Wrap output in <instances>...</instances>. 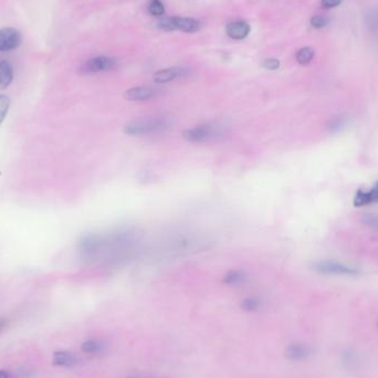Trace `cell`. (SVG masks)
Segmentation results:
<instances>
[{
  "instance_id": "f546056e",
  "label": "cell",
  "mask_w": 378,
  "mask_h": 378,
  "mask_svg": "<svg viewBox=\"0 0 378 378\" xmlns=\"http://www.w3.org/2000/svg\"><path fill=\"white\" fill-rule=\"evenodd\" d=\"M129 378H137V377H129Z\"/></svg>"
},
{
  "instance_id": "5bb4252c",
  "label": "cell",
  "mask_w": 378,
  "mask_h": 378,
  "mask_svg": "<svg viewBox=\"0 0 378 378\" xmlns=\"http://www.w3.org/2000/svg\"><path fill=\"white\" fill-rule=\"evenodd\" d=\"M52 361L57 366H71L76 363V357L70 352L59 351L53 354Z\"/></svg>"
},
{
  "instance_id": "44dd1931",
  "label": "cell",
  "mask_w": 378,
  "mask_h": 378,
  "mask_svg": "<svg viewBox=\"0 0 378 378\" xmlns=\"http://www.w3.org/2000/svg\"><path fill=\"white\" fill-rule=\"evenodd\" d=\"M345 126H346V118L335 117V118H333V120H331L330 123H328L327 129L330 130V132L336 133V132H339V131L343 130Z\"/></svg>"
},
{
  "instance_id": "5b68a950",
  "label": "cell",
  "mask_w": 378,
  "mask_h": 378,
  "mask_svg": "<svg viewBox=\"0 0 378 378\" xmlns=\"http://www.w3.org/2000/svg\"><path fill=\"white\" fill-rule=\"evenodd\" d=\"M22 37L15 28H3L0 30V52L11 51L21 44Z\"/></svg>"
},
{
  "instance_id": "f1b7e54d",
  "label": "cell",
  "mask_w": 378,
  "mask_h": 378,
  "mask_svg": "<svg viewBox=\"0 0 378 378\" xmlns=\"http://www.w3.org/2000/svg\"><path fill=\"white\" fill-rule=\"evenodd\" d=\"M0 378H10L9 373L7 371H3V369H0Z\"/></svg>"
},
{
  "instance_id": "8992f818",
  "label": "cell",
  "mask_w": 378,
  "mask_h": 378,
  "mask_svg": "<svg viewBox=\"0 0 378 378\" xmlns=\"http://www.w3.org/2000/svg\"><path fill=\"white\" fill-rule=\"evenodd\" d=\"M189 70L183 67H172L161 70L154 75V81L156 83H168V82L175 81L177 79L187 76Z\"/></svg>"
},
{
  "instance_id": "7402d4cb",
  "label": "cell",
  "mask_w": 378,
  "mask_h": 378,
  "mask_svg": "<svg viewBox=\"0 0 378 378\" xmlns=\"http://www.w3.org/2000/svg\"><path fill=\"white\" fill-rule=\"evenodd\" d=\"M10 106V100L7 95H0V124L3 121V118L6 117Z\"/></svg>"
},
{
  "instance_id": "4dcf8cb0",
  "label": "cell",
  "mask_w": 378,
  "mask_h": 378,
  "mask_svg": "<svg viewBox=\"0 0 378 378\" xmlns=\"http://www.w3.org/2000/svg\"><path fill=\"white\" fill-rule=\"evenodd\" d=\"M377 325H378V321H377Z\"/></svg>"
},
{
  "instance_id": "6da1fadb",
  "label": "cell",
  "mask_w": 378,
  "mask_h": 378,
  "mask_svg": "<svg viewBox=\"0 0 378 378\" xmlns=\"http://www.w3.org/2000/svg\"><path fill=\"white\" fill-rule=\"evenodd\" d=\"M170 121L167 117L156 116L131 122L124 127V133L131 136L156 134L170 129Z\"/></svg>"
},
{
  "instance_id": "cb8c5ba5",
  "label": "cell",
  "mask_w": 378,
  "mask_h": 378,
  "mask_svg": "<svg viewBox=\"0 0 378 378\" xmlns=\"http://www.w3.org/2000/svg\"><path fill=\"white\" fill-rule=\"evenodd\" d=\"M357 363H359V359H357V356H356L355 353H353V352L345 353L344 354V364L346 365V366L350 365V367H354V365Z\"/></svg>"
},
{
  "instance_id": "d6986e66",
  "label": "cell",
  "mask_w": 378,
  "mask_h": 378,
  "mask_svg": "<svg viewBox=\"0 0 378 378\" xmlns=\"http://www.w3.org/2000/svg\"><path fill=\"white\" fill-rule=\"evenodd\" d=\"M365 22L366 26L374 30V29H378V8H374V9L369 10L366 16H365Z\"/></svg>"
},
{
  "instance_id": "ffe728a7",
  "label": "cell",
  "mask_w": 378,
  "mask_h": 378,
  "mask_svg": "<svg viewBox=\"0 0 378 378\" xmlns=\"http://www.w3.org/2000/svg\"><path fill=\"white\" fill-rule=\"evenodd\" d=\"M176 19H177V17L163 18L158 21L157 27L159 29H163V30H166V31L177 30V27H176Z\"/></svg>"
},
{
  "instance_id": "4fadbf2b",
  "label": "cell",
  "mask_w": 378,
  "mask_h": 378,
  "mask_svg": "<svg viewBox=\"0 0 378 378\" xmlns=\"http://www.w3.org/2000/svg\"><path fill=\"white\" fill-rule=\"evenodd\" d=\"M176 27H177V30L187 32V34H194V32L199 30L200 23L196 19L192 18L177 17V19H176Z\"/></svg>"
},
{
  "instance_id": "9a60e30c",
  "label": "cell",
  "mask_w": 378,
  "mask_h": 378,
  "mask_svg": "<svg viewBox=\"0 0 378 378\" xmlns=\"http://www.w3.org/2000/svg\"><path fill=\"white\" fill-rule=\"evenodd\" d=\"M261 306V299L258 297H246L240 302V307L246 312H256Z\"/></svg>"
},
{
  "instance_id": "2e32d148",
  "label": "cell",
  "mask_w": 378,
  "mask_h": 378,
  "mask_svg": "<svg viewBox=\"0 0 378 378\" xmlns=\"http://www.w3.org/2000/svg\"><path fill=\"white\" fill-rule=\"evenodd\" d=\"M104 344L98 340H88L82 343L81 350L86 354H95V353L101 352L103 350Z\"/></svg>"
},
{
  "instance_id": "484cf974",
  "label": "cell",
  "mask_w": 378,
  "mask_h": 378,
  "mask_svg": "<svg viewBox=\"0 0 378 378\" xmlns=\"http://www.w3.org/2000/svg\"><path fill=\"white\" fill-rule=\"evenodd\" d=\"M365 224L368 226H372V227H375L378 229V217L376 216H367L366 219L364 220Z\"/></svg>"
},
{
  "instance_id": "ba28073f",
  "label": "cell",
  "mask_w": 378,
  "mask_h": 378,
  "mask_svg": "<svg viewBox=\"0 0 378 378\" xmlns=\"http://www.w3.org/2000/svg\"><path fill=\"white\" fill-rule=\"evenodd\" d=\"M284 354L287 359L301 361L309 359L310 355L312 354V351L309 345L302 343H294L290 344L289 346L285 348Z\"/></svg>"
},
{
  "instance_id": "8fae6325",
  "label": "cell",
  "mask_w": 378,
  "mask_h": 378,
  "mask_svg": "<svg viewBox=\"0 0 378 378\" xmlns=\"http://www.w3.org/2000/svg\"><path fill=\"white\" fill-rule=\"evenodd\" d=\"M246 280H248V274L245 270L232 269L225 274L223 282L230 286H239L245 284Z\"/></svg>"
},
{
  "instance_id": "d4e9b609",
  "label": "cell",
  "mask_w": 378,
  "mask_h": 378,
  "mask_svg": "<svg viewBox=\"0 0 378 378\" xmlns=\"http://www.w3.org/2000/svg\"><path fill=\"white\" fill-rule=\"evenodd\" d=\"M262 67L268 69V70H277V69H279V67H280V61H279L278 59L270 57V59H266L264 61Z\"/></svg>"
},
{
  "instance_id": "9c48e42d",
  "label": "cell",
  "mask_w": 378,
  "mask_h": 378,
  "mask_svg": "<svg viewBox=\"0 0 378 378\" xmlns=\"http://www.w3.org/2000/svg\"><path fill=\"white\" fill-rule=\"evenodd\" d=\"M250 28L249 23H246L245 21H235L229 23L227 28H226V32L227 35L230 37V38L235 39V40H242L245 39L246 37H248L250 34Z\"/></svg>"
},
{
  "instance_id": "3957f363",
  "label": "cell",
  "mask_w": 378,
  "mask_h": 378,
  "mask_svg": "<svg viewBox=\"0 0 378 378\" xmlns=\"http://www.w3.org/2000/svg\"><path fill=\"white\" fill-rule=\"evenodd\" d=\"M312 269L316 271V272L322 273V274H334V275L359 274V271L357 269L332 260H323V261L315 262V264H313V265H312Z\"/></svg>"
},
{
  "instance_id": "ac0fdd59",
  "label": "cell",
  "mask_w": 378,
  "mask_h": 378,
  "mask_svg": "<svg viewBox=\"0 0 378 378\" xmlns=\"http://www.w3.org/2000/svg\"><path fill=\"white\" fill-rule=\"evenodd\" d=\"M149 12L154 17H162L165 12V7L161 0H151L149 3Z\"/></svg>"
},
{
  "instance_id": "7c38bea8",
  "label": "cell",
  "mask_w": 378,
  "mask_h": 378,
  "mask_svg": "<svg viewBox=\"0 0 378 378\" xmlns=\"http://www.w3.org/2000/svg\"><path fill=\"white\" fill-rule=\"evenodd\" d=\"M14 79V68L10 62L6 60L0 61V89H6L9 86Z\"/></svg>"
},
{
  "instance_id": "30bf717a",
  "label": "cell",
  "mask_w": 378,
  "mask_h": 378,
  "mask_svg": "<svg viewBox=\"0 0 378 378\" xmlns=\"http://www.w3.org/2000/svg\"><path fill=\"white\" fill-rule=\"evenodd\" d=\"M378 201V182L375 184L371 190L357 192L354 199V205L356 207H363L369 204H374Z\"/></svg>"
},
{
  "instance_id": "83f0119b",
  "label": "cell",
  "mask_w": 378,
  "mask_h": 378,
  "mask_svg": "<svg viewBox=\"0 0 378 378\" xmlns=\"http://www.w3.org/2000/svg\"><path fill=\"white\" fill-rule=\"evenodd\" d=\"M7 320L5 319H0V333L3 331V328L7 326Z\"/></svg>"
},
{
  "instance_id": "e0dca14e",
  "label": "cell",
  "mask_w": 378,
  "mask_h": 378,
  "mask_svg": "<svg viewBox=\"0 0 378 378\" xmlns=\"http://www.w3.org/2000/svg\"><path fill=\"white\" fill-rule=\"evenodd\" d=\"M314 57V50L312 48L305 47L300 49L297 53V61L302 65L309 64Z\"/></svg>"
},
{
  "instance_id": "603a6c76",
  "label": "cell",
  "mask_w": 378,
  "mask_h": 378,
  "mask_svg": "<svg viewBox=\"0 0 378 378\" xmlns=\"http://www.w3.org/2000/svg\"><path fill=\"white\" fill-rule=\"evenodd\" d=\"M310 23L312 27L316 29L324 28L325 26H327L328 19L324 17V16H314V17L311 18Z\"/></svg>"
},
{
  "instance_id": "277c9868",
  "label": "cell",
  "mask_w": 378,
  "mask_h": 378,
  "mask_svg": "<svg viewBox=\"0 0 378 378\" xmlns=\"http://www.w3.org/2000/svg\"><path fill=\"white\" fill-rule=\"evenodd\" d=\"M116 65H117V62L114 57L100 56L86 61V62L82 65L81 72L84 73V75H89V73L105 72L116 68Z\"/></svg>"
},
{
  "instance_id": "4316f807",
  "label": "cell",
  "mask_w": 378,
  "mask_h": 378,
  "mask_svg": "<svg viewBox=\"0 0 378 378\" xmlns=\"http://www.w3.org/2000/svg\"><path fill=\"white\" fill-rule=\"evenodd\" d=\"M342 0H322L321 3L324 8H333L340 5Z\"/></svg>"
},
{
  "instance_id": "7a4b0ae2",
  "label": "cell",
  "mask_w": 378,
  "mask_h": 378,
  "mask_svg": "<svg viewBox=\"0 0 378 378\" xmlns=\"http://www.w3.org/2000/svg\"><path fill=\"white\" fill-rule=\"evenodd\" d=\"M225 127L218 123H206L191 127L184 132L183 136L190 143H206L217 141L225 136Z\"/></svg>"
},
{
  "instance_id": "52a82bcc",
  "label": "cell",
  "mask_w": 378,
  "mask_h": 378,
  "mask_svg": "<svg viewBox=\"0 0 378 378\" xmlns=\"http://www.w3.org/2000/svg\"><path fill=\"white\" fill-rule=\"evenodd\" d=\"M159 94V90L151 86H136L127 90L124 97L129 101H147L156 97Z\"/></svg>"
}]
</instances>
